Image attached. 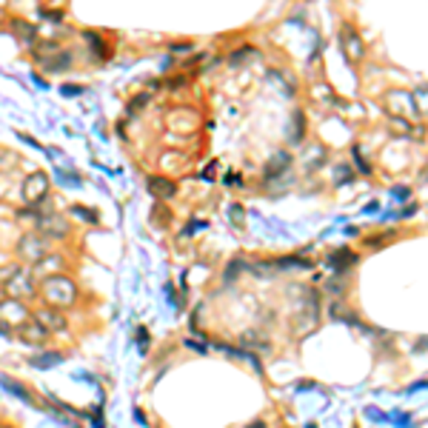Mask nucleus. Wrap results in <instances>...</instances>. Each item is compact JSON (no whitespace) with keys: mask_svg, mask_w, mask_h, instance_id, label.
<instances>
[{"mask_svg":"<svg viewBox=\"0 0 428 428\" xmlns=\"http://www.w3.org/2000/svg\"><path fill=\"white\" fill-rule=\"evenodd\" d=\"M0 386H3V389H9L12 394H17L20 400H26V402H35V397L26 391V386H20L17 383V380H12V377H3V374H0Z\"/></svg>","mask_w":428,"mask_h":428,"instance_id":"dca6fc26","label":"nucleus"},{"mask_svg":"<svg viewBox=\"0 0 428 428\" xmlns=\"http://www.w3.org/2000/svg\"><path fill=\"white\" fill-rule=\"evenodd\" d=\"M346 180H351V169L343 163V166H337V172H335V183H337V186H343Z\"/></svg>","mask_w":428,"mask_h":428,"instance_id":"a211bd4d","label":"nucleus"},{"mask_svg":"<svg viewBox=\"0 0 428 428\" xmlns=\"http://www.w3.org/2000/svg\"><path fill=\"white\" fill-rule=\"evenodd\" d=\"M354 160H357V169H360V172H371V166H368V163H363L360 149H357V146H354Z\"/></svg>","mask_w":428,"mask_h":428,"instance_id":"412c9836","label":"nucleus"},{"mask_svg":"<svg viewBox=\"0 0 428 428\" xmlns=\"http://www.w3.org/2000/svg\"><path fill=\"white\" fill-rule=\"evenodd\" d=\"M6 300V294H3V285H0V303H3Z\"/></svg>","mask_w":428,"mask_h":428,"instance_id":"393cba45","label":"nucleus"},{"mask_svg":"<svg viewBox=\"0 0 428 428\" xmlns=\"http://www.w3.org/2000/svg\"><path fill=\"white\" fill-rule=\"evenodd\" d=\"M0 317H3V320H0L3 326H17V328H20L23 323L32 320L26 303H23V300H12V297L0 303Z\"/></svg>","mask_w":428,"mask_h":428,"instance_id":"423d86ee","label":"nucleus"},{"mask_svg":"<svg viewBox=\"0 0 428 428\" xmlns=\"http://www.w3.org/2000/svg\"><path fill=\"white\" fill-rule=\"evenodd\" d=\"M17 335H20L23 340H26V343H43L46 337H49V331H43L35 320H29V323H23V326L17 328Z\"/></svg>","mask_w":428,"mask_h":428,"instance_id":"9d476101","label":"nucleus"},{"mask_svg":"<svg viewBox=\"0 0 428 428\" xmlns=\"http://www.w3.org/2000/svg\"><path fill=\"white\" fill-rule=\"evenodd\" d=\"M35 229L40 231L43 240H49V237L52 240H66L69 231H71L69 220L57 211H37L35 214Z\"/></svg>","mask_w":428,"mask_h":428,"instance_id":"f03ea898","label":"nucleus"},{"mask_svg":"<svg viewBox=\"0 0 428 428\" xmlns=\"http://www.w3.org/2000/svg\"><path fill=\"white\" fill-rule=\"evenodd\" d=\"M40 294L49 308H69L78 303V285L66 274H49V277H43Z\"/></svg>","mask_w":428,"mask_h":428,"instance_id":"f257e3e1","label":"nucleus"},{"mask_svg":"<svg viewBox=\"0 0 428 428\" xmlns=\"http://www.w3.org/2000/svg\"><path fill=\"white\" fill-rule=\"evenodd\" d=\"M3 294H9L12 300H26V297H32V294H35L32 274H26V271L17 269V271L3 283Z\"/></svg>","mask_w":428,"mask_h":428,"instance_id":"39448f33","label":"nucleus"},{"mask_svg":"<svg viewBox=\"0 0 428 428\" xmlns=\"http://www.w3.org/2000/svg\"><path fill=\"white\" fill-rule=\"evenodd\" d=\"M411 192H409V188H394V192H391V197H397V200H406Z\"/></svg>","mask_w":428,"mask_h":428,"instance_id":"4be33fe9","label":"nucleus"},{"mask_svg":"<svg viewBox=\"0 0 428 428\" xmlns=\"http://www.w3.org/2000/svg\"><path fill=\"white\" fill-rule=\"evenodd\" d=\"M0 335H3V337H9V326H3V323H0Z\"/></svg>","mask_w":428,"mask_h":428,"instance_id":"5701e85b","label":"nucleus"},{"mask_svg":"<svg viewBox=\"0 0 428 428\" xmlns=\"http://www.w3.org/2000/svg\"><path fill=\"white\" fill-rule=\"evenodd\" d=\"M246 428H266L263 422H251V425H246Z\"/></svg>","mask_w":428,"mask_h":428,"instance_id":"b1692460","label":"nucleus"},{"mask_svg":"<svg viewBox=\"0 0 428 428\" xmlns=\"http://www.w3.org/2000/svg\"><path fill=\"white\" fill-rule=\"evenodd\" d=\"M17 254L23 260H29L32 266H40L46 257H49V246H46V240L40 234H26V237H20V243H17Z\"/></svg>","mask_w":428,"mask_h":428,"instance_id":"7ed1b4c3","label":"nucleus"},{"mask_svg":"<svg viewBox=\"0 0 428 428\" xmlns=\"http://www.w3.org/2000/svg\"><path fill=\"white\" fill-rule=\"evenodd\" d=\"M289 166H292V154H289V152L271 154V160H269V166H266V177L271 180L277 172H289Z\"/></svg>","mask_w":428,"mask_h":428,"instance_id":"ddd939ff","label":"nucleus"},{"mask_svg":"<svg viewBox=\"0 0 428 428\" xmlns=\"http://www.w3.org/2000/svg\"><path fill=\"white\" fill-rule=\"evenodd\" d=\"M40 63H43V69L46 71H69V66H71V55L66 52V49H52V57H37Z\"/></svg>","mask_w":428,"mask_h":428,"instance_id":"1a4fd4ad","label":"nucleus"},{"mask_svg":"<svg viewBox=\"0 0 428 428\" xmlns=\"http://www.w3.org/2000/svg\"><path fill=\"white\" fill-rule=\"evenodd\" d=\"M303 134H305V121H303V114H300V112H294L289 140H292V143H303Z\"/></svg>","mask_w":428,"mask_h":428,"instance_id":"f3484780","label":"nucleus"},{"mask_svg":"<svg viewBox=\"0 0 428 428\" xmlns=\"http://www.w3.org/2000/svg\"><path fill=\"white\" fill-rule=\"evenodd\" d=\"M23 197H26V203L35 208L40 206L46 197H49V177H46L43 172H35L26 177V183H23Z\"/></svg>","mask_w":428,"mask_h":428,"instance_id":"20e7f679","label":"nucleus"},{"mask_svg":"<svg viewBox=\"0 0 428 428\" xmlns=\"http://www.w3.org/2000/svg\"><path fill=\"white\" fill-rule=\"evenodd\" d=\"M149 188H152V195L166 197V200L177 195V186L172 180H166V177H149Z\"/></svg>","mask_w":428,"mask_h":428,"instance_id":"f8f14e48","label":"nucleus"},{"mask_svg":"<svg viewBox=\"0 0 428 428\" xmlns=\"http://www.w3.org/2000/svg\"><path fill=\"white\" fill-rule=\"evenodd\" d=\"M57 180H60V183H69V186H80V177H78V175H66V172H57Z\"/></svg>","mask_w":428,"mask_h":428,"instance_id":"6ab92c4d","label":"nucleus"},{"mask_svg":"<svg viewBox=\"0 0 428 428\" xmlns=\"http://www.w3.org/2000/svg\"><path fill=\"white\" fill-rule=\"evenodd\" d=\"M32 320L43 328V331H63L66 328V317L57 312V308H37V312L32 314Z\"/></svg>","mask_w":428,"mask_h":428,"instance_id":"6e6552de","label":"nucleus"},{"mask_svg":"<svg viewBox=\"0 0 428 428\" xmlns=\"http://www.w3.org/2000/svg\"><path fill=\"white\" fill-rule=\"evenodd\" d=\"M63 360H66V357H63L60 351H46V354L32 357L29 366H32V368H52V366H60Z\"/></svg>","mask_w":428,"mask_h":428,"instance_id":"4468645a","label":"nucleus"},{"mask_svg":"<svg viewBox=\"0 0 428 428\" xmlns=\"http://www.w3.org/2000/svg\"><path fill=\"white\" fill-rule=\"evenodd\" d=\"M75 214H80L83 220H91V223H98V214H91V211H86V206H75Z\"/></svg>","mask_w":428,"mask_h":428,"instance_id":"aec40b11","label":"nucleus"},{"mask_svg":"<svg viewBox=\"0 0 428 428\" xmlns=\"http://www.w3.org/2000/svg\"><path fill=\"white\" fill-rule=\"evenodd\" d=\"M340 40H343V52H346V57H348L351 63H357V60L366 57V46H363V40H360V35H357L354 26H346L343 35H340Z\"/></svg>","mask_w":428,"mask_h":428,"instance_id":"0eeeda50","label":"nucleus"},{"mask_svg":"<svg viewBox=\"0 0 428 428\" xmlns=\"http://www.w3.org/2000/svg\"><path fill=\"white\" fill-rule=\"evenodd\" d=\"M12 32H15L17 37H20V43H23V46L35 43V35H37V32H35V26H32V23H23V20H15V23H12Z\"/></svg>","mask_w":428,"mask_h":428,"instance_id":"2eb2a0df","label":"nucleus"},{"mask_svg":"<svg viewBox=\"0 0 428 428\" xmlns=\"http://www.w3.org/2000/svg\"><path fill=\"white\" fill-rule=\"evenodd\" d=\"M354 263H357V254H354V251H348V249H340V251H335V254L328 257V266L335 269L337 274H340V271H346V269H348V266H354Z\"/></svg>","mask_w":428,"mask_h":428,"instance_id":"9b49d317","label":"nucleus"}]
</instances>
